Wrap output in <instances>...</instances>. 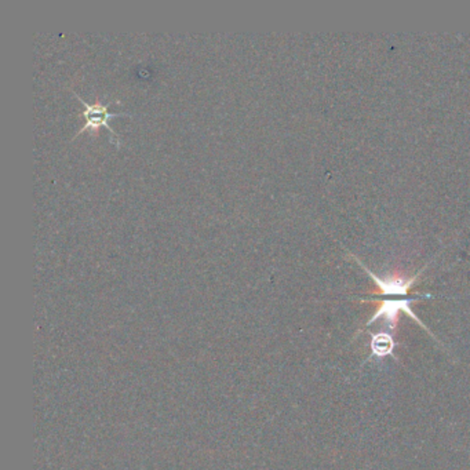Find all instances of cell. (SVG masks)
Masks as SVG:
<instances>
[{
    "label": "cell",
    "instance_id": "cell-1",
    "mask_svg": "<svg viewBox=\"0 0 470 470\" xmlns=\"http://www.w3.org/2000/svg\"><path fill=\"white\" fill-rule=\"evenodd\" d=\"M415 298H385L381 304V306L378 308L377 313L370 319L368 322V326L373 324L375 320H378L379 318H384L386 320V323L389 324L391 329H395L396 327V323H398V319H399V312H404L407 313L409 318H412L414 320H416L422 327H425L421 320L415 316V313L411 311V302L414 301Z\"/></svg>",
    "mask_w": 470,
    "mask_h": 470
},
{
    "label": "cell",
    "instance_id": "cell-2",
    "mask_svg": "<svg viewBox=\"0 0 470 470\" xmlns=\"http://www.w3.org/2000/svg\"><path fill=\"white\" fill-rule=\"evenodd\" d=\"M75 95L77 97V100L86 107V111L83 112V116L86 118V125L79 130V133L76 135L81 134L84 133L87 129H95V127H100V126H107L112 134H115L113 129L109 125V120L112 118H118V116H127V113H123V112H119V113H113L109 111V107L108 105H104L101 102H95V104H88L86 102L80 95H77L75 93Z\"/></svg>",
    "mask_w": 470,
    "mask_h": 470
},
{
    "label": "cell",
    "instance_id": "cell-3",
    "mask_svg": "<svg viewBox=\"0 0 470 470\" xmlns=\"http://www.w3.org/2000/svg\"><path fill=\"white\" fill-rule=\"evenodd\" d=\"M363 268L367 270V273L373 277V280L377 283V285L379 287L381 292L384 297H402L405 298L408 288L411 287V284L414 283V279H400V277H386V279H381L379 276H377L375 273H373L370 269L367 268L366 265H361Z\"/></svg>",
    "mask_w": 470,
    "mask_h": 470
},
{
    "label": "cell",
    "instance_id": "cell-4",
    "mask_svg": "<svg viewBox=\"0 0 470 470\" xmlns=\"http://www.w3.org/2000/svg\"><path fill=\"white\" fill-rule=\"evenodd\" d=\"M396 342L393 340V338L388 333H379V334H374L371 336V342H370V347L373 352L374 357H388V356H395L393 350H395Z\"/></svg>",
    "mask_w": 470,
    "mask_h": 470
}]
</instances>
